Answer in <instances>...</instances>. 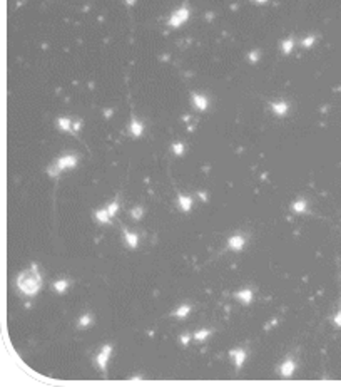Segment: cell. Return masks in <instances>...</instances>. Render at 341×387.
I'll return each instance as SVG.
<instances>
[{"label": "cell", "instance_id": "1", "mask_svg": "<svg viewBox=\"0 0 341 387\" xmlns=\"http://www.w3.org/2000/svg\"><path fill=\"white\" fill-rule=\"evenodd\" d=\"M17 287L27 297L35 295L40 290V287H42V277H40V272L37 270V266L32 265V268L22 272L19 275V278H17Z\"/></svg>", "mask_w": 341, "mask_h": 387}, {"label": "cell", "instance_id": "2", "mask_svg": "<svg viewBox=\"0 0 341 387\" xmlns=\"http://www.w3.org/2000/svg\"><path fill=\"white\" fill-rule=\"evenodd\" d=\"M77 164V158L75 156H62L60 159H57L54 163V168L50 170V174L55 176L57 173H60L62 170H69V168H74Z\"/></svg>", "mask_w": 341, "mask_h": 387}, {"label": "cell", "instance_id": "3", "mask_svg": "<svg viewBox=\"0 0 341 387\" xmlns=\"http://www.w3.org/2000/svg\"><path fill=\"white\" fill-rule=\"evenodd\" d=\"M187 19H189V10H187V7H181L177 12L172 14V17H170V20H169V25L170 27H179V25H182Z\"/></svg>", "mask_w": 341, "mask_h": 387}, {"label": "cell", "instance_id": "4", "mask_svg": "<svg viewBox=\"0 0 341 387\" xmlns=\"http://www.w3.org/2000/svg\"><path fill=\"white\" fill-rule=\"evenodd\" d=\"M110 354H112V347H110V345H104V347H102V350L99 352L97 359H96V362H97L99 369L105 370L107 362H109V359H110Z\"/></svg>", "mask_w": 341, "mask_h": 387}, {"label": "cell", "instance_id": "5", "mask_svg": "<svg viewBox=\"0 0 341 387\" xmlns=\"http://www.w3.org/2000/svg\"><path fill=\"white\" fill-rule=\"evenodd\" d=\"M294 369H296V364L291 359H288V360H284V362H283L279 372H281L283 377H291V375H293V372H294Z\"/></svg>", "mask_w": 341, "mask_h": 387}, {"label": "cell", "instance_id": "6", "mask_svg": "<svg viewBox=\"0 0 341 387\" xmlns=\"http://www.w3.org/2000/svg\"><path fill=\"white\" fill-rule=\"evenodd\" d=\"M229 355H231L232 359H234V364H236V367H237V369H239V367H243V364H244V360H246V352H244V350H241V349L231 350Z\"/></svg>", "mask_w": 341, "mask_h": 387}, {"label": "cell", "instance_id": "7", "mask_svg": "<svg viewBox=\"0 0 341 387\" xmlns=\"http://www.w3.org/2000/svg\"><path fill=\"white\" fill-rule=\"evenodd\" d=\"M244 238L241 236V235H234V236H231L229 238V248L231 250H236V251H239V250H243L244 248Z\"/></svg>", "mask_w": 341, "mask_h": 387}, {"label": "cell", "instance_id": "8", "mask_svg": "<svg viewBox=\"0 0 341 387\" xmlns=\"http://www.w3.org/2000/svg\"><path fill=\"white\" fill-rule=\"evenodd\" d=\"M124 238H125V243H127V246L137 248V245H139V236H137L136 233H132V231H129V230H124Z\"/></svg>", "mask_w": 341, "mask_h": 387}, {"label": "cell", "instance_id": "9", "mask_svg": "<svg viewBox=\"0 0 341 387\" xmlns=\"http://www.w3.org/2000/svg\"><path fill=\"white\" fill-rule=\"evenodd\" d=\"M236 299L239 302H243L244 305H248V303H251V300H253V292L248 290V288H246V290H239L236 293Z\"/></svg>", "mask_w": 341, "mask_h": 387}, {"label": "cell", "instance_id": "10", "mask_svg": "<svg viewBox=\"0 0 341 387\" xmlns=\"http://www.w3.org/2000/svg\"><path fill=\"white\" fill-rule=\"evenodd\" d=\"M177 203H179V206H181L182 211H189L192 208V199L189 196H184V194H179L177 196Z\"/></svg>", "mask_w": 341, "mask_h": 387}, {"label": "cell", "instance_id": "11", "mask_svg": "<svg viewBox=\"0 0 341 387\" xmlns=\"http://www.w3.org/2000/svg\"><path fill=\"white\" fill-rule=\"evenodd\" d=\"M192 101H194L196 108L199 109V111H204L206 108H208V101H206V97H204V96H199V94H192Z\"/></svg>", "mask_w": 341, "mask_h": 387}, {"label": "cell", "instance_id": "12", "mask_svg": "<svg viewBox=\"0 0 341 387\" xmlns=\"http://www.w3.org/2000/svg\"><path fill=\"white\" fill-rule=\"evenodd\" d=\"M110 215H109V211H107V208H104V210H99L97 213H96V220L99 221V223H110Z\"/></svg>", "mask_w": 341, "mask_h": 387}, {"label": "cell", "instance_id": "13", "mask_svg": "<svg viewBox=\"0 0 341 387\" xmlns=\"http://www.w3.org/2000/svg\"><path fill=\"white\" fill-rule=\"evenodd\" d=\"M271 109L274 111L276 114L283 116V114H286V112H288V104H286V102H274V104L271 106Z\"/></svg>", "mask_w": 341, "mask_h": 387}, {"label": "cell", "instance_id": "14", "mask_svg": "<svg viewBox=\"0 0 341 387\" xmlns=\"http://www.w3.org/2000/svg\"><path fill=\"white\" fill-rule=\"evenodd\" d=\"M189 312H191V307L189 305H182V307H179L176 312H174V315L179 317V318H184V317H187V315H189Z\"/></svg>", "mask_w": 341, "mask_h": 387}, {"label": "cell", "instance_id": "15", "mask_svg": "<svg viewBox=\"0 0 341 387\" xmlns=\"http://www.w3.org/2000/svg\"><path fill=\"white\" fill-rule=\"evenodd\" d=\"M57 126H59L60 129H64V131H70V129H72V122H70V119H67V117H60L59 121H57Z\"/></svg>", "mask_w": 341, "mask_h": 387}, {"label": "cell", "instance_id": "16", "mask_svg": "<svg viewBox=\"0 0 341 387\" xmlns=\"http://www.w3.org/2000/svg\"><path fill=\"white\" fill-rule=\"evenodd\" d=\"M131 132H132L134 136H137V137L142 134V124L139 122V121H136V119H134L132 124H131Z\"/></svg>", "mask_w": 341, "mask_h": 387}, {"label": "cell", "instance_id": "17", "mask_svg": "<svg viewBox=\"0 0 341 387\" xmlns=\"http://www.w3.org/2000/svg\"><path fill=\"white\" fill-rule=\"evenodd\" d=\"M92 323V315H89V313H85L84 317H80V320H79V328H85V327H89Z\"/></svg>", "mask_w": 341, "mask_h": 387}, {"label": "cell", "instance_id": "18", "mask_svg": "<svg viewBox=\"0 0 341 387\" xmlns=\"http://www.w3.org/2000/svg\"><path fill=\"white\" fill-rule=\"evenodd\" d=\"M67 287H69V282H67V280H59V282L54 283V288H55L59 293H64L67 290Z\"/></svg>", "mask_w": 341, "mask_h": 387}, {"label": "cell", "instance_id": "19", "mask_svg": "<svg viewBox=\"0 0 341 387\" xmlns=\"http://www.w3.org/2000/svg\"><path fill=\"white\" fill-rule=\"evenodd\" d=\"M209 335H211V332L204 328V330H197V332L194 333V339H196V340H199V342H203V340L208 339Z\"/></svg>", "mask_w": 341, "mask_h": 387}, {"label": "cell", "instance_id": "20", "mask_svg": "<svg viewBox=\"0 0 341 387\" xmlns=\"http://www.w3.org/2000/svg\"><path fill=\"white\" fill-rule=\"evenodd\" d=\"M293 210H294V211H298V213L306 211V201H303V199H299V201H294V204H293Z\"/></svg>", "mask_w": 341, "mask_h": 387}, {"label": "cell", "instance_id": "21", "mask_svg": "<svg viewBox=\"0 0 341 387\" xmlns=\"http://www.w3.org/2000/svg\"><path fill=\"white\" fill-rule=\"evenodd\" d=\"M117 210H119V203H117V201H112V203L109 204V206H107V211H109V215H110V216H115Z\"/></svg>", "mask_w": 341, "mask_h": 387}, {"label": "cell", "instance_id": "22", "mask_svg": "<svg viewBox=\"0 0 341 387\" xmlns=\"http://www.w3.org/2000/svg\"><path fill=\"white\" fill-rule=\"evenodd\" d=\"M142 213H144V211H142V208L137 206V208H134V210H132L131 215H132L134 220H141V218H142Z\"/></svg>", "mask_w": 341, "mask_h": 387}, {"label": "cell", "instance_id": "23", "mask_svg": "<svg viewBox=\"0 0 341 387\" xmlns=\"http://www.w3.org/2000/svg\"><path fill=\"white\" fill-rule=\"evenodd\" d=\"M291 49H293V41H286L284 44H283V50H284V54H289L291 52Z\"/></svg>", "mask_w": 341, "mask_h": 387}, {"label": "cell", "instance_id": "24", "mask_svg": "<svg viewBox=\"0 0 341 387\" xmlns=\"http://www.w3.org/2000/svg\"><path fill=\"white\" fill-rule=\"evenodd\" d=\"M334 323H336L338 327H341V312H338V315L334 317Z\"/></svg>", "mask_w": 341, "mask_h": 387}, {"label": "cell", "instance_id": "25", "mask_svg": "<svg viewBox=\"0 0 341 387\" xmlns=\"http://www.w3.org/2000/svg\"><path fill=\"white\" fill-rule=\"evenodd\" d=\"M174 153H176V154H181V153H182V144H176V146H174Z\"/></svg>", "mask_w": 341, "mask_h": 387}, {"label": "cell", "instance_id": "26", "mask_svg": "<svg viewBox=\"0 0 341 387\" xmlns=\"http://www.w3.org/2000/svg\"><path fill=\"white\" fill-rule=\"evenodd\" d=\"M189 340H191V337H189V335H182V337H181V342H182L184 345H186Z\"/></svg>", "mask_w": 341, "mask_h": 387}, {"label": "cell", "instance_id": "27", "mask_svg": "<svg viewBox=\"0 0 341 387\" xmlns=\"http://www.w3.org/2000/svg\"><path fill=\"white\" fill-rule=\"evenodd\" d=\"M313 41H315V39H313V37H311V39H306V41H304V42H303V45H304V47H308V45H311V44H313Z\"/></svg>", "mask_w": 341, "mask_h": 387}, {"label": "cell", "instance_id": "28", "mask_svg": "<svg viewBox=\"0 0 341 387\" xmlns=\"http://www.w3.org/2000/svg\"><path fill=\"white\" fill-rule=\"evenodd\" d=\"M258 3H264V2H268V0H256Z\"/></svg>", "mask_w": 341, "mask_h": 387}]
</instances>
